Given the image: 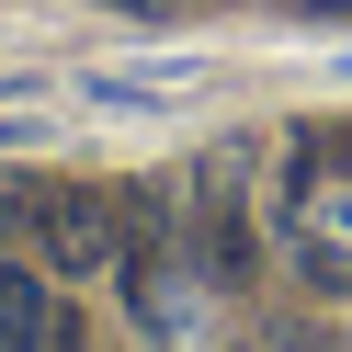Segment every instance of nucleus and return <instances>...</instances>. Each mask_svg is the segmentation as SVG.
I'll use <instances>...</instances> for the list:
<instances>
[{"label":"nucleus","mask_w":352,"mask_h":352,"mask_svg":"<svg viewBox=\"0 0 352 352\" xmlns=\"http://www.w3.org/2000/svg\"><path fill=\"white\" fill-rule=\"evenodd\" d=\"M0 228H23L46 273H114L125 261V205L91 182H46V170H0Z\"/></svg>","instance_id":"obj_1"},{"label":"nucleus","mask_w":352,"mask_h":352,"mask_svg":"<svg viewBox=\"0 0 352 352\" xmlns=\"http://www.w3.org/2000/svg\"><path fill=\"white\" fill-rule=\"evenodd\" d=\"M0 352H80V318H69V296H57V273L0 261Z\"/></svg>","instance_id":"obj_2"}]
</instances>
